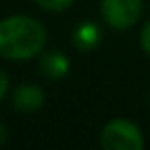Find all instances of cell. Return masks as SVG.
<instances>
[{
    "label": "cell",
    "instance_id": "cell-3",
    "mask_svg": "<svg viewBox=\"0 0 150 150\" xmlns=\"http://www.w3.org/2000/svg\"><path fill=\"white\" fill-rule=\"evenodd\" d=\"M143 0H101L99 11L108 29L125 33L137 25L143 15Z\"/></svg>",
    "mask_w": 150,
    "mask_h": 150
},
{
    "label": "cell",
    "instance_id": "cell-1",
    "mask_svg": "<svg viewBox=\"0 0 150 150\" xmlns=\"http://www.w3.org/2000/svg\"><path fill=\"white\" fill-rule=\"evenodd\" d=\"M48 44L44 23L30 15H8L0 19V57L8 61H30Z\"/></svg>",
    "mask_w": 150,
    "mask_h": 150
},
{
    "label": "cell",
    "instance_id": "cell-2",
    "mask_svg": "<svg viewBox=\"0 0 150 150\" xmlns=\"http://www.w3.org/2000/svg\"><path fill=\"white\" fill-rule=\"evenodd\" d=\"M99 144L105 150H143V129L129 118H112L103 125Z\"/></svg>",
    "mask_w": 150,
    "mask_h": 150
},
{
    "label": "cell",
    "instance_id": "cell-5",
    "mask_svg": "<svg viewBox=\"0 0 150 150\" xmlns=\"http://www.w3.org/2000/svg\"><path fill=\"white\" fill-rule=\"evenodd\" d=\"M38 67H40V72L48 80H61L70 72V59L67 53H63L59 50L42 51Z\"/></svg>",
    "mask_w": 150,
    "mask_h": 150
},
{
    "label": "cell",
    "instance_id": "cell-10",
    "mask_svg": "<svg viewBox=\"0 0 150 150\" xmlns=\"http://www.w3.org/2000/svg\"><path fill=\"white\" fill-rule=\"evenodd\" d=\"M6 139H8V129H6V125L0 122V146L6 143Z\"/></svg>",
    "mask_w": 150,
    "mask_h": 150
},
{
    "label": "cell",
    "instance_id": "cell-7",
    "mask_svg": "<svg viewBox=\"0 0 150 150\" xmlns=\"http://www.w3.org/2000/svg\"><path fill=\"white\" fill-rule=\"evenodd\" d=\"M42 10L51 11V13H61V11L69 10L74 4V0H34Z\"/></svg>",
    "mask_w": 150,
    "mask_h": 150
},
{
    "label": "cell",
    "instance_id": "cell-6",
    "mask_svg": "<svg viewBox=\"0 0 150 150\" xmlns=\"http://www.w3.org/2000/svg\"><path fill=\"white\" fill-rule=\"evenodd\" d=\"M103 40V29L95 21H82L72 30V44L80 51L95 50Z\"/></svg>",
    "mask_w": 150,
    "mask_h": 150
},
{
    "label": "cell",
    "instance_id": "cell-9",
    "mask_svg": "<svg viewBox=\"0 0 150 150\" xmlns=\"http://www.w3.org/2000/svg\"><path fill=\"white\" fill-rule=\"evenodd\" d=\"M8 89H10V78H8V74L0 69V101L6 97Z\"/></svg>",
    "mask_w": 150,
    "mask_h": 150
},
{
    "label": "cell",
    "instance_id": "cell-4",
    "mask_svg": "<svg viewBox=\"0 0 150 150\" xmlns=\"http://www.w3.org/2000/svg\"><path fill=\"white\" fill-rule=\"evenodd\" d=\"M11 103H13V108L19 112H36L44 106L46 93L36 84H21L13 89Z\"/></svg>",
    "mask_w": 150,
    "mask_h": 150
},
{
    "label": "cell",
    "instance_id": "cell-8",
    "mask_svg": "<svg viewBox=\"0 0 150 150\" xmlns=\"http://www.w3.org/2000/svg\"><path fill=\"white\" fill-rule=\"evenodd\" d=\"M139 46L150 57V19L143 25V29H141V33H139Z\"/></svg>",
    "mask_w": 150,
    "mask_h": 150
},
{
    "label": "cell",
    "instance_id": "cell-11",
    "mask_svg": "<svg viewBox=\"0 0 150 150\" xmlns=\"http://www.w3.org/2000/svg\"><path fill=\"white\" fill-rule=\"evenodd\" d=\"M148 106H150V97H148Z\"/></svg>",
    "mask_w": 150,
    "mask_h": 150
}]
</instances>
